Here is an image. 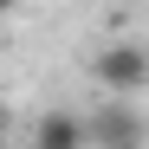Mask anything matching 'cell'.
<instances>
[{
	"mask_svg": "<svg viewBox=\"0 0 149 149\" xmlns=\"http://www.w3.org/2000/svg\"><path fill=\"white\" fill-rule=\"evenodd\" d=\"M91 78L104 84L110 97H136V91H149V45H136V39H110L104 52H91Z\"/></svg>",
	"mask_w": 149,
	"mask_h": 149,
	"instance_id": "cell-1",
	"label": "cell"
},
{
	"mask_svg": "<svg viewBox=\"0 0 149 149\" xmlns=\"http://www.w3.org/2000/svg\"><path fill=\"white\" fill-rule=\"evenodd\" d=\"M149 123L136 117V97H110L84 117V149H143Z\"/></svg>",
	"mask_w": 149,
	"mask_h": 149,
	"instance_id": "cell-2",
	"label": "cell"
},
{
	"mask_svg": "<svg viewBox=\"0 0 149 149\" xmlns=\"http://www.w3.org/2000/svg\"><path fill=\"white\" fill-rule=\"evenodd\" d=\"M33 149H84V117L78 110H45L33 123Z\"/></svg>",
	"mask_w": 149,
	"mask_h": 149,
	"instance_id": "cell-3",
	"label": "cell"
},
{
	"mask_svg": "<svg viewBox=\"0 0 149 149\" xmlns=\"http://www.w3.org/2000/svg\"><path fill=\"white\" fill-rule=\"evenodd\" d=\"M7 136H13V104L0 97V143H7Z\"/></svg>",
	"mask_w": 149,
	"mask_h": 149,
	"instance_id": "cell-4",
	"label": "cell"
},
{
	"mask_svg": "<svg viewBox=\"0 0 149 149\" xmlns=\"http://www.w3.org/2000/svg\"><path fill=\"white\" fill-rule=\"evenodd\" d=\"M13 7H19V0H0V19H13Z\"/></svg>",
	"mask_w": 149,
	"mask_h": 149,
	"instance_id": "cell-5",
	"label": "cell"
},
{
	"mask_svg": "<svg viewBox=\"0 0 149 149\" xmlns=\"http://www.w3.org/2000/svg\"><path fill=\"white\" fill-rule=\"evenodd\" d=\"M143 7H149V0H143Z\"/></svg>",
	"mask_w": 149,
	"mask_h": 149,
	"instance_id": "cell-6",
	"label": "cell"
}]
</instances>
